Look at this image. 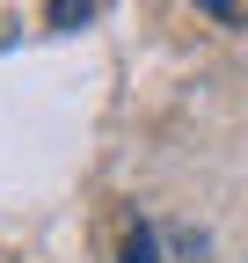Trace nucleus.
Instances as JSON below:
<instances>
[{
  "mask_svg": "<svg viewBox=\"0 0 248 263\" xmlns=\"http://www.w3.org/2000/svg\"><path fill=\"white\" fill-rule=\"evenodd\" d=\"M204 22H248V0H204Z\"/></svg>",
  "mask_w": 248,
  "mask_h": 263,
  "instance_id": "3",
  "label": "nucleus"
},
{
  "mask_svg": "<svg viewBox=\"0 0 248 263\" xmlns=\"http://www.w3.org/2000/svg\"><path fill=\"white\" fill-rule=\"evenodd\" d=\"M80 22H95L88 0H51V29H80Z\"/></svg>",
  "mask_w": 248,
  "mask_h": 263,
  "instance_id": "2",
  "label": "nucleus"
},
{
  "mask_svg": "<svg viewBox=\"0 0 248 263\" xmlns=\"http://www.w3.org/2000/svg\"><path fill=\"white\" fill-rule=\"evenodd\" d=\"M124 263H212V234L190 219H139L124 234Z\"/></svg>",
  "mask_w": 248,
  "mask_h": 263,
  "instance_id": "1",
  "label": "nucleus"
}]
</instances>
